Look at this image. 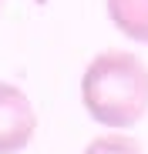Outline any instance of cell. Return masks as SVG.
Wrapping results in <instances>:
<instances>
[{
	"label": "cell",
	"instance_id": "obj_1",
	"mask_svg": "<svg viewBox=\"0 0 148 154\" xmlns=\"http://www.w3.org/2000/svg\"><path fill=\"white\" fill-rule=\"evenodd\" d=\"M81 100L105 127H135L148 111V67L128 50H101L81 77Z\"/></svg>",
	"mask_w": 148,
	"mask_h": 154
},
{
	"label": "cell",
	"instance_id": "obj_2",
	"mask_svg": "<svg viewBox=\"0 0 148 154\" xmlns=\"http://www.w3.org/2000/svg\"><path fill=\"white\" fill-rule=\"evenodd\" d=\"M37 131V114L31 97L17 84L0 81V154H17L31 144Z\"/></svg>",
	"mask_w": 148,
	"mask_h": 154
},
{
	"label": "cell",
	"instance_id": "obj_3",
	"mask_svg": "<svg viewBox=\"0 0 148 154\" xmlns=\"http://www.w3.org/2000/svg\"><path fill=\"white\" fill-rule=\"evenodd\" d=\"M111 23L128 40L148 44V0H105Z\"/></svg>",
	"mask_w": 148,
	"mask_h": 154
},
{
	"label": "cell",
	"instance_id": "obj_4",
	"mask_svg": "<svg viewBox=\"0 0 148 154\" xmlns=\"http://www.w3.org/2000/svg\"><path fill=\"white\" fill-rule=\"evenodd\" d=\"M81 154H141V144L135 137H128V134H101Z\"/></svg>",
	"mask_w": 148,
	"mask_h": 154
},
{
	"label": "cell",
	"instance_id": "obj_5",
	"mask_svg": "<svg viewBox=\"0 0 148 154\" xmlns=\"http://www.w3.org/2000/svg\"><path fill=\"white\" fill-rule=\"evenodd\" d=\"M0 4H4V0H0Z\"/></svg>",
	"mask_w": 148,
	"mask_h": 154
}]
</instances>
